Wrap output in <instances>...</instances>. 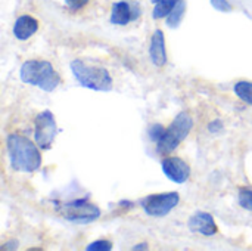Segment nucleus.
Returning <instances> with one entry per match:
<instances>
[{
    "label": "nucleus",
    "instance_id": "a211bd4d",
    "mask_svg": "<svg viewBox=\"0 0 252 251\" xmlns=\"http://www.w3.org/2000/svg\"><path fill=\"white\" fill-rule=\"evenodd\" d=\"M112 250V244L105 240H99L87 246V251H109Z\"/></svg>",
    "mask_w": 252,
    "mask_h": 251
},
{
    "label": "nucleus",
    "instance_id": "4468645a",
    "mask_svg": "<svg viewBox=\"0 0 252 251\" xmlns=\"http://www.w3.org/2000/svg\"><path fill=\"white\" fill-rule=\"evenodd\" d=\"M180 0H161L159 3H157L154 7V12H152L154 19H161V18L168 16V13L174 9V6Z\"/></svg>",
    "mask_w": 252,
    "mask_h": 251
},
{
    "label": "nucleus",
    "instance_id": "412c9836",
    "mask_svg": "<svg viewBox=\"0 0 252 251\" xmlns=\"http://www.w3.org/2000/svg\"><path fill=\"white\" fill-rule=\"evenodd\" d=\"M208 130H210L211 133L221 132V130H223V123H221V120H214V121H211L210 126H208Z\"/></svg>",
    "mask_w": 252,
    "mask_h": 251
},
{
    "label": "nucleus",
    "instance_id": "f257e3e1",
    "mask_svg": "<svg viewBox=\"0 0 252 251\" xmlns=\"http://www.w3.org/2000/svg\"><path fill=\"white\" fill-rule=\"evenodd\" d=\"M10 167L15 172L32 173L41 166V154L38 145L21 135H9L6 139Z\"/></svg>",
    "mask_w": 252,
    "mask_h": 251
},
{
    "label": "nucleus",
    "instance_id": "5701e85b",
    "mask_svg": "<svg viewBox=\"0 0 252 251\" xmlns=\"http://www.w3.org/2000/svg\"><path fill=\"white\" fill-rule=\"evenodd\" d=\"M151 1H152V3H155V4H157V3H159V1H161V0H151Z\"/></svg>",
    "mask_w": 252,
    "mask_h": 251
},
{
    "label": "nucleus",
    "instance_id": "f8f14e48",
    "mask_svg": "<svg viewBox=\"0 0 252 251\" xmlns=\"http://www.w3.org/2000/svg\"><path fill=\"white\" fill-rule=\"evenodd\" d=\"M38 30V21L31 15H21L13 25V36L18 40H28Z\"/></svg>",
    "mask_w": 252,
    "mask_h": 251
},
{
    "label": "nucleus",
    "instance_id": "2eb2a0df",
    "mask_svg": "<svg viewBox=\"0 0 252 251\" xmlns=\"http://www.w3.org/2000/svg\"><path fill=\"white\" fill-rule=\"evenodd\" d=\"M233 90L239 99H242L244 102L252 105V81H245V80L238 81L235 84Z\"/></svg>",
    "mask_w": 252,
    "mask_h": 251
},
{
    "label": "nucleus",
    "instance_id": "aec40b11",
    "mask_svg": "<svg viewBox=\"0 0 252 251\" xmlns=\"http://www.w3.org/2000/svg\"><path fill=\"white\" fill-rule=\"evenodd\" d=\"M89 1H90V0H65L66 6H68L69 9H72V10H78V9L84 7Z\"/></svg>",
    "mask_w": 252,
    "mask_h": 251
},
{
    "label": "nucleus",
    "instance_id": "f03ea898",
    "mask_svg": "<svg viewBox=\"0 0 252 251\" xmlns=\"http://www.w3.org/2000/svg\"><path fill=\"white\" fill-rule=\"evenodd\" d=\"M19 77L24 83L37 86L44 92H53L61 83V75L55 71L53 65L40 59L25 61L21 65Z\"/></svg>",
    "mask_w": 252,
    "mask_h": 251
},
{
    "label": "nucleus",
    "instance_id": "f3484780",
    "mask_svg": "<svg viewBox=\"0 0 252 251\" xmlns=\"http://www.w3.org/2000/svg\"><path fill=\"white\" fill-rule=\"evenodd\" d=\"M164 133H165V129H164L161 124H154V126H151L149 130H148L149 139H151L152 142H158V141L162 138Z\"/></svg>",
    "mask_w": 252,
    "mask_h": 251
},
{
    "label": "nucleus",
    "instance_id": "1a4fd4ad",
    "mask_svg": "<svg viewBox=\"0 0 252 251\" xmlns=\"http://www.w3.org/2000/svg\"><path fill=\"white\" fill-rule=\"evenodd\" d=\"M164 175L174 183H185L190 176V167L180 158H165L162 160Z\"/></svg>",
    "mask_w": 252,
    "mask_h": 251
},
{
    "label": "nucleus",
    "instance_id": "dca6fc26",
    "mask_svg": "<svg viewBox=\"0 0 252 251\" xmlns=\"http://www.w3.org/2000/svg\"><path fill=\"white\" fill-rule=\"evenodd\" d=\"M238 201L239 206L244 210L252 212V189L251 188H241L238 194Z\"/></svg>",
    "mask_w": 252,
    "mask_h": 251
},
{
    "label": "nucleus",
    "instance_id": "6e6552de",
    "mask_svg": "<svg viewBox=\"0 0 252 251\" xmlns=\"http://www.w3.org/2000/svg\"><path fill=\"white\" fill-rule=\"evenodd\" d=\"M140 16V6L136 1H117L112 4L111 22L115 25H127L131 21H136Z\"/></svg>",
    "mask_w": 252,
    "mask_h": 251
},
{
    "label": "nucleus",
    "instance_id": "20e7f679",
    "mask_svg": "<svg viewBox=\"0 0 252 251\" xmlns=\"http://www.w3.org/2000/svg\"><path fill=\"white\" fill-rule=\"evenodd\" d=\"M193 120L188 112H180L173 120L171 126L165 130L162 138L157 142V149L159 154H170L173 152L189 135L192 130Z\"/></svg>",
    "mask_w": 252,
    "mask_h": 251
},
{
    "label": "nucleus",
    "instance_id": "6ab92c4d",
    "mask_svg": "<svg viewBox=\"0 0 252 251\" xmlns=\"http://www.w3.org/2000/svg\"><path fill=\"white\" fill-rule=\"evenodd\" d=\"M211 4H213L214 9H217L220 12H230L233 9L232 4L227 0H211Z\"/></svg>",
    "mask_w": 252,
    "mask_h": 251
},
{
    "label": "nucleus",
    "instance_id": "ddd939ff",
    "mask_svg": "<svg viewBox=\"0 0 252 251\" xmlns=\"http://www.w3.org/2000/svg\"><path fill=\"white\" fill-rule=\"evenodd\" d=\"M185 13H186V1L185 0H180L174 6V9L168 13V16H167V25L170 28H177L182 24Z\"/></svg>",
    "mask_w": 252,
    "mask_h": 251
},
{
    "label": "nucleus",
    "instance_id": "4be33fe9",
    "mask_svg": "<svg viewBox=\"0 0 252 251\" xmlns=\"http://www.w3.org/2000/svg\"><path fill=\"white\" fill-rule=\"evenodd\" d=\"M134 250H148V246H146V244H143V246H136Z\"/></svg>",
    "mask_w": 252,
    "mask_h": 251
},
{
    "label": "nucleus",
    "instance_id": "9d476101",
    "mask_svg": "<svg viewBox=\"0 0 252 251\" xmlns=\"http://www.w3.org/2000/svg\"><path fill=\"white\" fill-rule=\"evenodd\" d=\"M189 229L193 234H201L205 237H213L219 232L214 217L207 212H196L188 222Z\"/></svg>",
    "mask_w": 252,
    "mask_h": 251
},
{
    "label": "nucleus",
    "instance_id": "7ed1b4c3",
    "mask_svg": "<svg viewBox=\"0 0 252 251\" xmlns=\"http://www.w3.org/2000/svg\"><path fill=\"white\" fill-rule=\"evenodd\" d=\"M69 67L74 77L83 87L97 92H109L112 89V77L106 68L87 65L80 59H74Z\"/></svg>",
    "mask_w": 252,
    "mask_h": 251
},
{
    "label": "nucleus",
    "instance_id": "423d86ee",
    "mask_svg": "<svg viewBox=\"0 0 252 251\" xmlns=\"http://www.w3.org/2000/svg\"><path fill=\"white\" fill-rule=\"evenodd\" d=\"M58 135V126L50 111H43L34 118V139L40 149H50Z\"/></svg>",
    "mask_w": 252,
    "mask_h": 251
},
{
    "label": "nucleus",
    "instance_id": "0eeeda50",
    "mask_svg": "<svg viewBox=\"0 0 252 251\" xmlns=\"http://www.w3.org/2000/svg\"><path fill=\"white\" fill-rule=\"evenodd\" d=\"M180 203V195L177 192H167V194H157L149 195L140 201L142 209L148 216L152 217H164L167 216L177 204Z\"/></svg>",
    "mask_w": 252,
    "mask_h": 251
},
{
    "label": "nucleus",
    "instance_id": "9b49d317",
    "mask_svg": "<svg viewBox=\"0 0 252 251\" xmlns=\"http://www.w3.org/2000/svg\"><path fill=\"white\" fill-rule=\"evenodd\" d=\"M149 56L155 67L161 68L167 62V50H165V37L161 30H155L151 37Z\"/></svg>",
    "mask_w": 252,
    "mask_h": 251
},
{
    "label": "nucleus",
    "instance_id": "39448f33",
    "mask_svg": "<svg viewBox=\"0 0 252 251\" xmlns=\"http://www.w3.org/2000/svg\"><path fill=\"white\" fill-rule=\"evenodd\" d=\"M58 210L68 222L74 223H92L100 217V209L89 200H74L61 204Z\"/></svg>",
    "mask_w": 252,
    "mask_h": 251
}]
</instances>
